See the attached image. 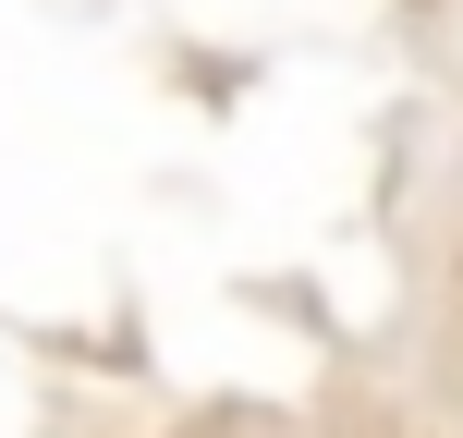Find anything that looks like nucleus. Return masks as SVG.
<instances>
[]
</instances>
